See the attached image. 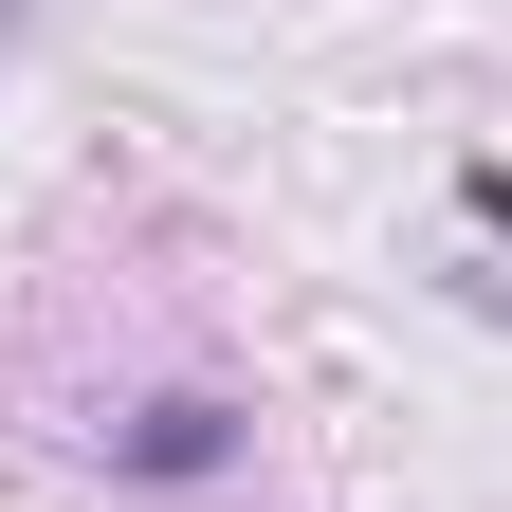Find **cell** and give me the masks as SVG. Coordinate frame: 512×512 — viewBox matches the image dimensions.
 Returning <instances> with one entry per match:
<instances>
[{
	"mask_svg": "<svg viewBox=\"0 0 512 512\" xmlns=\"http://www.w3.org/2000/svg\"><path fill=\"white\" fill-rule=\"evenodd\" d=\"M110 458H128V476H220V458H238V421L202 403V384H183V403H147V421L110 439Z\"/></svg>",
	"mask_w": 512,
	"mask_h": 512,
	"instance_id": "1",
	"label": "cell"
}]
</instances>
